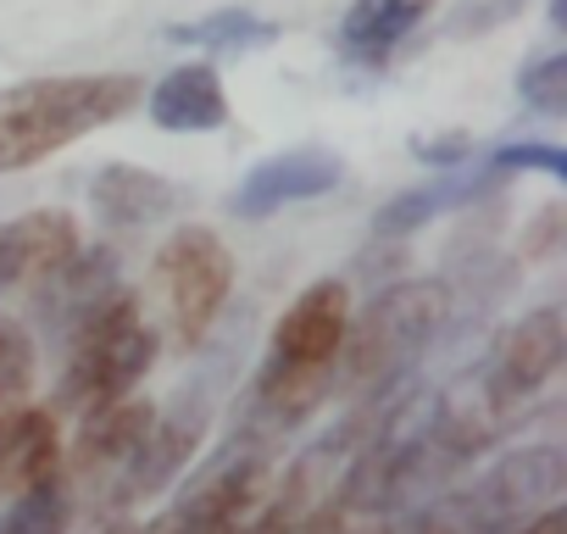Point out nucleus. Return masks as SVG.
I'll list each match as a JSON object with an SVG mask.
<instances>
[{"instance_id": "nucleus-5", "label": "nucleus", "mask_w": 567, "mask_h": 534, "mask_svg": "<svg viewBox=\"0 0 567 534\" xmlns=\"http://www.w3.org/2000/svg\"><path fill=\"white\" fill-rule=\"evenodd\" d=\"M267 468H272V440L234 429L212 451V462L178 490L167 517L151 523L145 534H245L250 517L261 512Z\"/></svg>"}, {"instance_id": "nucleus-13", "label": "nucleus", "mask_w": 567, "mask_h": 534, "mask_svg": "<svg viewBox=\"0 0 567 534\" xmlns=\"http://www.w3.org/2000/svg\"><path fill=\"white\" fill-rule=\"evenodd\" d=\"M184 189L151 167H134V162H106L95 178H90V206L101 223L112 228H145L167 212H178Z\"/></svg>"}, {"instance_id": "nucleus-22", "label": "nucleus", "mask_w": 567, "mask_h": 534, "mask_svg": "<svg viewBox=\"0 0 567 534\" xmlns=\"http://www.w3.org/2000/svg\"><path fill=\"white\" fill-rule=\"evenodd\" d=\"M484 167H489L495 178L528 173V167H539V173H550V178H567V151H556V145H501V151L484 156Z\"/></svg>"}, {"instance_id": "nucleus-11", "label": "nucleus", "mask_w": 567, "mask_h": 534, "mask_svg": "<svg viewBox=\"0 0 567 534\" xmlns=\"http://www.w3.org/2000/svg\"><path fill=\"white\" fill-rule=\"evenodd\" d=\"M501 178L473 156V162H462V167H451V173H440V178H429V184H412V189H401L395 201H384L379 206V217H373V234L379 239H406V234H417L423 223H434V217H445V212H456V206H473L484 189H495Z\"/></svg>"}, {"instance_id": "nucleus-19", "label": "nucleus", "mask_w": 567, "mask_h": 534, "mask_svg": "<svg viewBox=\"0 0 567 534\" xmlns=\"http://www.w3.org/2000/svg\"><path fill=\"white\" fill-rule=\"evenodd\" d=\"M290 534H406V517H390V512H362V506H340L334 495L307 506L296 517Z\"/></svg>"}, {"instance_id": "nucleus-3", "label": "nucleus", "mask_w": 567, "mask_h": 534, "mask_svg": "<svg viewBox=\"0 0 567 534\" xmlns=\"http://www.w3.org/2000/svg\"><path fill=\"white\" fill-rule=\"evenodd\" d=\"M561 484H567L561 445H550V440L517 445L501 462H489L473 484L423 506L406 523V534H517L545 506H561Z\"/></svg>"}, {"instance_id": "nucleus-17", "label": "nucleus", "mask_w": 567, "mask_h": 534, "mask_svg": "<svg viewBox=\"0 0 567 534\" xmlns=\"http://www.w3.org/2000/svg\"><path fill=\"white\" fill-rule=\"evenodd\" d=\"M18 250H23V285H45L56 267L79 256V223L68 212H29L12 223Z\"/></svg>"}, {"instance_id": "nucleus-15", "label": "nucleus", "mask_w": 567, "mask_h": 534, "mask_svg": "<svg viewBox=\"0 0 567 534\" xmlns=\"http://www.w3.org/2000/svg\"><path fill=\"white\" fill-rule=\"evenodd\" d=\"M62 468V434L51 407H18L0 429V495H18Z\"/></svg>"}, {"instance_id": "nucleus-12", "label": "nucleus", "mask_w": 567, "mask_h": 534, "mask_svg": "<svg viewBox=\"0 0 567 534\" xmlns=\"http://www.w3.org/2000/svg\"><path fill=\"white\" fill-rule=\"evenodd\" d=\"M228 112L217 62H184L151 90V123L167 134H217L228 129Z\"/></svg>"}, {"instance_id": "nucleus-23", "label": "nucleus", "mask_w": 567, "mask_h": 534, "mask_svg": "<svg viewBox=\"0 0 567 534\" xmlns=\"http://www.w3.org/2000/svg\"><path fill=\"white\" fill-rule=\"evenodd\" d=\"M412 156L429 162V167H440V173H451V167L473 162V134H467V129H451V134H412Z\"/></svg>"}, {"instance_id": "nucleus-16", "label": "nucleus", "mask_w": 567, "mask_h": 534, "mask_svg": "<svg viewBox=\"0 0 567 534\" xmlns=\"http://www.w3.org/2000/svg\"><path fill=\"white\" fill-rule=\"evenodd\" d=\"M167 40H173V45H200V51H212V57H250V51H261V45L278 40V23H261V18L245 12V7H223V12H212V18L173 23Z\"/></svg>"}, {"instance_id": "nucleus-7", "label": "nucleus", "mask_w": 567, "mask_h": 534, "mask_svg": "<svg viewBox=\"0 0 567 534\" xmlns=\"http://www.w3.org/2000/svg\"><path fill=\"white\" fill-rule=\"evenodd\" d=\"M561 357H567V335H561V312L556 307H539L528 312L523 324L506 329V340L495 346V362L484 373V396L512 412L523 407L528 396H539L556 373H561Z\"/></svg>"}, {"instance_id": "nucleus-24", "label": "nucleus", "mask_w": 567, "mask_h": 534, "mask_svg": "<svg viewBox=\"0 0 567 534\" xmlns=\"http://www.w3.org/2000/svg\"><path fill=\"white\" fill-rule=\"evenodd\" d=\"M23 285V250H18V234L12 223H0V296Z\"/></svg>"}, {"instance_id": "nucleus-6", "label": "nucleus", "mask_w": 567, "mask_h": 534, "mask_svg": "<svg viewBox=\"0 0 567 534\" xmlns=\"http://www.w3.org/2000/svg\"><path fill=\"white\" fill-rule=\"evenodd\" d=\"M156 285H162V301H167L173 340L200 346L217 329V318L234 296V256L206 223H184L156 250Z\"/></svg>"}, {"instance_id": "nucleus-9", "label": "nucleus", "mask_w": 567, "mask_h": 534, "mask_svg": "<svg viewBox=\"0 0 567 534\" xmlns=\"http://www.w3.org/2000/svg\"><path fill=\"white\" fill-rule=\"evenodd\" d=\"M156 423V407L128 396V401H112L90 418H79V440H73V479L84 484H101V495H112V484L123 479V468L134 462V451L145 445Z\"/></svg>"}, {"instance_id": "nucleus-4", "label": "nucleus", "mask_w": 567, "mask_h": 534, "mask_svg": "<svg viewBox=\"0 0 567 534\" xmlns=\"http://www.w3.org/2000/svg\"><path fill=\"white\" fill-rule=\"evenodd\" d=\"M62 379H56V412H101L112 401H128L134 384L156 362V335L128 290H112L95 312H84L62 335Z\"/></svg>"}, {"instance_id": "nucleus-21", "label": "nucleus", "mask_w": 567, "mask_h": 534, "mask_svg": "<svg viewBox=\"0 0 567 534\" xmlns=\"http://www.w3.org/2000/svg\"><path fill=\"white\" fill-rule=\"evenodd\" d=\"M528 0H462L445 18V40H473V34H495L501 23H512Z\"/></svg>"}, {"instance_id": "nucleus-2", "label": "nucleus", "mask_w": 567, "mask_h": 534, "mask_svg": "<svg viewBox=\"0 0 567 534\" xmlns=\"http://www.w3.org/2000/svg\"><path fill=\"white\" fill-rule=\"evenodd\" d=\"M445 318V285L434 279H395L379 285L373 301L362 312H351L346 324V346L334 362V396L340 401H384L395 396L412 368L423 362V351L434 346Z\"/></svg>"}, {"instance_id": "nucleus-10", "label": "nucleus", "mask_w": 567, "mask_h": 534, "mask_svg": "<svg viewBox=\"0 0 567 534\" xmlns=\"http://www.w3.org/2000/svg\"><path fill=\"white\" fill-rule=\"evenodd\" d=\"M112 290H123V274H117V250L112 245H79V256L45 285H34V312H40V329H51L56 340L84 318L95 312Z\"/></svg>"}, {"instance_id": "nucleus-20", "label": "nucleus", "mask_w": 567, "mask_h": 534, "mask_svg": "<svg viewBox=\"0 0 567 534\" xmlns=\"http://www.w3.org/2000/svg\"><path fill=\"white\" fill-rule=\"evenodd\" d=\"M517 95H523V106H534V112H545V117H561V112H567V57L556 51V57L528 62V68L517 73Z\"/></svg>"}, {"instance_id": "nucleus-14", "label": "nucleus", "mask_w": 567, "mask_h": 534, "mask_svg": "<svg viewBox=\"0 0 567 534\" xmlns=\"http://www.w3.org/2000/svg\"><path fill=\"white\" fill-rule=\"evenodd\" d=\"M434 0H351V12L340 18V57L357 68H384L406 34L429 18Z\"/></svg>"}, {"instance_id": "nucleus-25", "label": "nucleus", "mask_w": 567, "mask_h": 534, "mask_svg": "<svg viewBox=\"0 0 567 534\" xmlns=\"http://www.w3.org/2000/svg\"><path fill=\"white\" fill-rule=\"evenodd\" d=\"M106 534H140V528H128V523H112V528H106Z\"/></svg>"}, {"instance_id": "nucleus-8", "label": "nucleus", "mask_w": 567, "mask_h": 534, "mask_svg": "<svg viewBox=\"0 0 567 534\" xmlns=\"http://www.w3.org/2000/svg\"><path fill=\"white\" fill-rule=\"evenodd\" d=\"M340 178H346V162L329 156V151H284V156L256 162L234 184L228 212L234 217H272V212L296 206V201H318V195L340 189Z\"/></svg>"}, {"instance_id": "nucleus-1", "label": "nucleus", "mask_w": 567, "mask_h": 534, "mask_svg": "<svg viewBox=\"0 0 567 534\" xmlns=\"http://www.w3.org/2000/svg\"><path fill=\"white\" fill-rule=\"evenodd\" d=\"M134 73H51L0 90V173H23L140 106Z\"/></svg>"}, {"instance_id": "nucleus-18", "label": "nucleus", "mask_w": 567, "mask_h": 534, "mask_svg": "<svg viewBox=\"0 0 567 534\" xmlns=\"http://www.w3.org/2000/svg\"><path fill=\"white\" fill-rule=\"evenodd\" d=\"M68 528H73V479L62 468L18 490L12 506L0 512V534H68Z\"/></svg>"}]
</instances>
